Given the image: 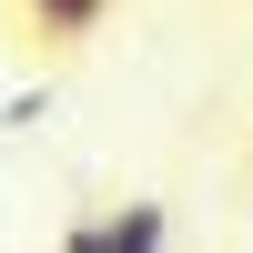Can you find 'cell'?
<instances>
[{"mask_svg":"<svg viewBox=\"0 0 253 253\" xmlns=\"http://www.w3.org/2000/svg\"><path fill=\"white\" fill-rule=\"evenodd\" d=\"M61 243L71 253H162L172 243V213H162V203H122V213H101V223H71Z\"/></svg>","mask_w":253,"mask_h":253,"instance_id":"cell-1","label":"cell"},{"mask_svg":"<svg viewBox=\"0 0 253 253\" xmlns=\"http://www.w3.org/2000/svg\"><path fill=\"white\" fill-rule=\"evenodd\" d=\"M101 10H112V0H20V20H31L41 41H81V31H101Z\"/></svg>","mask_w":253,"mask_h":253,"instance_id":"cell-2","label":"cell"}]
</instances>
